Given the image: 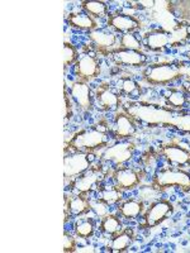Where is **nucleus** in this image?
Listing matches in <instances>:
<instances>
[{
	"instance_id": "obj_1",
	"label": "nucleus",
	"mask_w": 190,
	"mask_h": 253,
	"mask_svg": "<svg viewBox=\"0 0 190 253\" xmlns=\"http://www.w3.org/2000/svg\"><path fill=\"white\" fill-rule=\"evenodd\" d=\"M122 110L130 114L139 124L148 128H171L190 134V113L161 107L147 101H127Z\"/></svg>"
},
{
	"instance_id": "obj_2",
	"label": "nucleus",
	"mask_w": 190,
	"mask_h": 253,
	"mask_svg": "<svg viewBox=\"0 0 190 253\" xmlns=\"http://www.w3.org/2000/svg\"><path fill=\"white\" fill-rule=\"evenodd\" d=\"M108 133L100 132L95 126L75 132L69 139H65V153H94L109 144Z\"/></svg>"
},
{
	"instance_id": "obj_3",
	"label": "nucleus",
	"mask_w": 190,
	"mask_h": 253,
	"mask_svg": "<svg viewBox=\"0 0 190 253\" xmlns=\"http://www.w3.org/2000/svg\"><path fill=\"white\" fill-rule=\"evenodd\" d=\"M109 172H112L109 167L104 162L99 161V164L90 166L85 172L70 180L66 190H69L71 194L88 195V194L98 190V187L103 184Z\"/></svg>"
},
{
	"instance_id": "obj_4",
	"label": "nucleus",
	"mask_w": 190,
	"mask_h": 253,
	"mask_svg": "<svg viewBox=\"0 0 190 253\" xmlns=\"http://www.w3.org/2000/svg\"><path fill=\"white\" fill-rule=\"evenodd\" d=\"M183 72L179 63L161 62L148 65L142 71V80L152 86H165L170 85L183 78Z\"/></svg>"
},
{
	"instance_id": "obj_5",
	"label": "nucleus",
	"mask_w": 190,
	"mask_h": 253,
	"mask_svg": "<svg viewBox=\"0 0 190 253\" xmlns=\"http://www.w3.org/2000/svg\"><path fill=\"white\" fill-rule=\"evenodd\" d=\"M151 185L161 193L173 186H178L183 193H190V172L174 166L162 167L156 171Z\"/></svg>"
},
{
	"instance_id": "obj_6",
	"label": "nucleus",
	"mask_w": 190,
	"mask_h": 253,
	"mask_svg": "<svg viewBox=\"0 0 190 253\" xmlns=\"http://www.w3.org/2000/svg\"><path fill=\"white\" fill-rule=\"evenodd\" d=\"M175 207L170 200L162 199V200H157L153 202L150 205L148 209L144 210V213L142 214V219L139 223V228L141 229H151V228L157 227L160 223L167 219V216H170L174 213Z\"/></svg>"
},
{
	"instance_id": "obj_7",
	"label": "nucleus",
	"mask_w": 190,
	"mask_h": 253,
	"mask_svg": "<svg viewBox=\"0 0 190 253\" xmlns=\"http://www.w3.org/2000/svg\"><path fill=\"white\" fill-rule=\"evenodd\" d=\"M136 152V143L133 141H121L103 151L100 155V162L104 164L119 165L131 161Z\"/></svg>"
},
{
	"instance_id": "obj_8",
	"label": "nucleus",
	"mask_w": 190,
	"mask_h": 253,
	"mask_svg": "<svg viewBox=\"0 0 190 253\" xmlns=\"http://www.w3.org/2000/svg\"><path fill=\"white\" fill-rule=\"evenodd\" d=\"M75 75L78 81L83 83H90L99 78L101 72V65L98 57L89 51H85L83 55L79 57L78 62L75 63Z\"/></svg>"
},
{
	"instance_id": "obj_9",
	"label": "nucleus",
	"mask_w": 190,
	"mask_h": 253,
	"mask_svg": "<svg viewBox=\"0 0 190 253\" xmlns=\"http://www.w3.org/2000/svg\"><path fill=\"white\" fill-rule=\"evenodd\" d=\"M156 150L158 155L170 164V166L179 167V169L190 166V150L180 143L169 142L158 146Z\"/></svg>"
},
{
	"instance_id": "obj_10",
	"label": "nucleus",
	"mask_w": 190,
	"mask_h": 253,
	"mask_svg": "<svg viewBox=\"0 0 190 253\" xmlns=\"http://www.w3.org/2000/svg\"><path fill=\"white\" fill-rule=\"evenodd\" d=\"M94 153H72L63 158V176L65 181H70L92 166Z\"/></svg>"
},
{
	"instance_id": "obj_11",
	"label": "nucleus",
	"mask_w": 190,
	"mask_h": 253,
	"mask_svg": "<svg viewBox=\"0 0 190 253\" xmlns=\"http://www.w3.org/2000/svg\"><path fill=\"white\" fill-rule=\"evenodd\" d=\"M142 43L148 51L162 52L167 48H175V37L174 32L167 29H152L144 33Z\"/></svg>"
},
{
	"instance_id": "obj_12",
	"label": "nucleus",
	"mask_w": 190,
	"mask_h": 253,
	"mask_svg": "<svg viewBox=\"0 0 190 253\" xmlns=\"http://www.w3.org/2000/svg\"><path fill=\"white\" fill-rule=\"evenodd\" d=\"M146 175L147 172L143 169L122 167L112 171V180L114 181L115 186L123 191V190H133L140 186Z\"/></svg>"
},
{
	"instance_id": "obj_13",
	"label": "nucleus",
	"mask_w": 190,
	"mask_h": 253,
	"mask_svg": "<svg viewBox=\"0 0 190 253\" xmlns=\"http://www.w3.org/2000/svg\"><path fill=\"white\" fill-rule=\"evenodd\" d=\"M101 55L109 57L115 65L130 67L143 66L148 62V56L142 51H133V49L124 48H113L110 51L103 52Z\"/></svg>"
},
{
	"instance_id": "obj_14",
	"label": "nucleus",
	"mask_w": 190,
	"mask_h": 253,
	"mask_svg": "<svg viewBox=\"0 0 190 253\" xmlns=\"http://www.w3.org/2000/svg\"><path fill=\"white\" fill-rule=\"evenodd\" d=\"M139 126L140 124L130 114H127L126 112L122 110V112L115 114L112 128H110V135L118 141L131 139L135 137L137 130H139Z\"/></svg>"
},
{
	"instance_id": "obj_15",
	"label": "nucleus",
	"mask_w": 190,
	"mask_h": 253,
	"mask_svg": "<svg viewBox=\"0 0 190 253\" xmlns=\"http://www.w3.org/2000/svg\"><path fill=\"white\" fill-rule=\"evenodd\" d=\"M107 24L115 33L128 35L135 33L142 28V22L135 15L122 14V13H112L107 17Z\"/></svg>"
},
{
	"instance_id": "obj_16",
	"label": "nucleus",
	"mask_w": 190,
	"mask_h": 253,
	"mask_svg": "<svg viewBox=\"0 0 190 253\" xmlns=\"http://www.w3.org/2000/svg\"><path fill=\"white\" fill-rule=\"evenodd\" d=\"M95 99L98 103V108L103 112H117L122 105L121 95L117 94L109 84H100L95 90Z\"/></svg>"
},
{
	"instance_id": "obj_17",
	"label": "nucleus",
	"mask_w": 190,
	"mask_h": 253,
	"mask_svg": "<svg viewBox=\"0 0 190 253\" xmlns=\"http://www.w3.org/2000/svg\"><path fill=\"white\" fill-rule=\"evenodd\" d=\"M65 208H63V211H65V223L70 219V216H83L87 215L90 210V204L89 199L87 198V195H80V194H71V195H67L65 194Z\"/></svg>"
},
{
	"instance_id": "obj_18",
	"label": "nucleus",
	"mask_w": 190,
	"mask_h": 253,
	"mask_svg": "<svg viewBox=\"0 0 190 253\" xmlns=\"http://www.w3.org/2000/svg\"><path fill=\"white\" fill-rule=\"evenodd\" d=\"M70 95L74 99L79 108L83 112H90L93 109V96L92 90L87 83L83 81H75L72 84L71 89H70Z\"/></svg>"
},
{
	"instance_id": "obj_19",
	"label": "nucleus",
	"mask_w": 190,
	"mask_h": 253,
	"mask_svg": "<svg viewBox=\"0 0 190 253\" xmlns=\"http://www.w3.org/2000/svg\"><path fill=\"white\" fill-rule=\"evenodd\" d=\"M136 239V230L131 227L122 229L117 236L113 237L110 243L108 245L107 251L112 253H123L132 246Z\"/></svg>"
},
{
	"instance_id": "obj_20",
	"label": "nucleus",
	"mask_w": 190,
	"mask_h": 253,
	"mask_svg": "<svg viewBox=\"0 0 190 253\" xmlns=\"http://www.w3.org/2000/svg\"><path fill=\"white\" fill-rule=\"evenodd\" d=\"M89 40L96 47V52L103 53V52L110 51L114 48V44L117 43V36L113 32L104 31V29H96V31L90 32Z\"/></svg>"
},
{
	"instance_id": "obj_21",
	"label": "nucleus",
	"mask_w": 190,
	"mask_h": 253,
	"mask_svg": "<svg viewBox=\"0 0 190 253\" xmlns=\"http://www.w3.org/2000/svg\"><path fill=\"white\" fill-rule=\"evenodd\" d=\"M66 20L71 28L88 32V33H90L93 31H96L99 27L98 22L93 17H90L89 14H87V13L72 12L67 15Z\"/></svg>"
},
{
	"instance_id": "obj_22",
	"label": "nucleus",
	"mask_w": 190,
	"mask_h": 253,
	"mask_svg": "<svg viewBox=\"0 0 190 253\" xmlns=\"http://www.w3.org/2000/svg\"><path fill=\"white\" fill-rule=\"evenodd\" d=\"M146 210V205L144 202L142 200H136V199H131V200H126V202H122L118 205V213L121 214L123 218L126 219H136L139 218L140 215L144 213Z\"/></svg>"
},
{
	"instance_id": "obj_23",
	"label": "nucleus",
	"mask_w": 190,
	"mask_h": 253,
	"mask_svg": "<svg viewBox=\"0 0 190 253\" xmlns=\"http://www.w3.org/2000/svg\"><path fill=\"white\" fill-rule=\"evenodd\" d=\"M165 100H166L167 107L173 109L184 110L189 107V99L188 95L182 89H175V87H169L165 92Z\"/></svg>"
},
{
	"instance_id": "obj_24",
	"label": "nucleus",
	"mask_w": 190,
	"mask_h": 253,
	"mask_svg": "<svg viewBox=\"0 0 190 253\" xmlns=\"http://www.w3.org/2000/svg\"><path fill=\"white\" fill-rule=\"evenodd\" d=\"M81 9L93 18H104L109 15L108 4L96 0H85L81 1Z\"/></svg>"
},
{
	"instance_id": "obj_25",
	"label": "nucleus",
	"mask_w": 190,
	"mask_h": 253,
	"mask_svg": "<svg viewBox=\"0 0 190 253\" xmlns=\"http://www.w3.org/2000/svg\"><path fill=\"white\" fill-rule=\"evenodd\" d=\"M96 193H98L99 200L105 203L108 207L113 204H117V203L122 200V190L115 186V185H113V186H104V185H100L98 187V190H96Z\"/></svg>"
},
{
	"instance_id": "obj_26",
	"label": "nucleus",
	"mask_w": 190,
	"mask_h": 253,
	"mask_svg": "<svg viewBox=\"0 0 190 253\" xmlns=\"http://www.w3.org/2000/svg\"><path fill=\"white\" fill-rule=\"evenodd\" d=\"M99 229H100L101 233L107 234V236L114 237L122 232V221L121 219L117 215H112V214H108V215L103 216L99 223Z\"/></svg>"
},
{
	"instance_id": "obj_27",
	"label": "nucleus",
	"mask_w": 190,
	"mask_h": 253,
	"mask_svg": "<svg viewBox=\"0 0 190 253\" xmlns=\"http://www.w3.org/2000/svg\"><path fill=\"white\" fill-rule=\"evenodd\" d=\"M76 236L84 239H89L95 233V221L89 216H79L78 220L74 224Z\"/></svg>"
},
{
	"instance_id": "obj_28",
	"label": "nucleus",
	"mask_w": 190,
	"mask_h": 253,
	"mask_svg": "<svg viewBox=\"0 0 190 253\" xmlns=\"http://www.w3.org/2000/svg\"><path fill=\"white\" fill-rule=\"evenodd\" d=\"M117 89H118L119 95H126V96H132V98H137L142 92L140 84L131 78L119 79Z\"/></svg>"
},
{
	"instance_id": "obj_29",
	"label": "nucleus",
	"mask_w": 190,
	"mask_h": 253,
	"mask_svg": "<svg viewBox=\"0 0 190 253\" xmlns=\"http://www.w3.org/2000/svg\"><path fill=\"white\" fill-rule=\"evenodd\" d=\"M62 56H63V66H65V71L67 70V67L75 65L79 60V51L75 48V46L69 42V41H65L63 42V49H62Z\"/></svg>"
},
{
	"instance_id": "obj_30",
	"label": "nucleus",
	"mask_w": 190,
	"mask_h": 253,
	"mask_svg": "<svg viewBox=\"0 0 190 253\" xmlns=\"http://www.w3.org/2000/svg\"><path fill=\"white\" fill-rule=\"evenodd\" d=\"M169 10L175 17L190 22V1H173V3H169Z\"/></svg>"
},
{
	"instance_id": "obj_31",
	"label": "nucleus",
	"mask_w": 190,
	"mask_h": 253,
	"mask_svg": "<svg viewBox=\"0 0 190 253\" xmlns=\"http://www.w3.org/2000/svg\"><path fill=\"white\" fill-rule=\"evenodd\" d=\"M160 157L161 156L158 155L157 150L156 148H148L147 151H144L143 155L141 157V164H142V169L144 171H148V170H152L155 169L156 166L158 165V161H160Z\"/></svg>"
},
{
	"instance_id": "obj_32",
	"label": "nucleus",
	"mask_w": 190,
	"mask_h": 253,
	"mask_svg": "<svg viewBox=\"0 0 190 253\" xmlns=\"http://www.w3.org/2000/svg\"><path fill=\"white\" fill-rule=\"evenodd\" d=\"M121 48L133 49V51H142V42L136 37L133 33L122 35L121 37Z\"/></svg>"
},
{
	"instance_id": "obj_33",
	"label": "nucleus",
	"mask_w": 190,
	"mask_h": 253,
	"mask_svg": "<svg viewBox=\"0 0 190 253\" xmlns=\"http://www.w3.org/2000/svg\"><path fill=\"white\" fill-rule=\"evenodd\" d=\"M160 193L161 191H158L152 185L151 186H142L140 189V198H141L140 200H142V202H153L158 198Z\"/></svg>"
},
{
	"instance_id": "obj_34",
	"label": "nucleus",
	"mask_w": 190,
	"mask_h": 253,
	"mask_svg": "<svg viewBox=\"0 0 190 253\" xmlns=\"http://www.w3.org/2000/svg\"><path fill=\"white\" fill-rule=\"evenodd\" d=\"M63 100H65V110H63V123H65V126H66V124L69 123V122L72 119V115H74L71 99H70L69 92H67L66 84H65V87H63Z\"/></svg>"
},
{
	"instance_id": "obj_35",
	"label": "nucleus",
	"mask_w": 190,
	"mask_h": 253,
	"mask_svg": "<svg viewBox=\"0 0 190 253\" xmlns=\"http://www.w3.org/2000/svg\"><path fill=\"white\" fill-rule=\"evenodd\" d=\"M90 210H93L95 214L100 218L108 215V205L103 203L99 199H89Z\"/></svg>"
},
{
	"instance_id": "obj_36",
	"label": "nucleus",
	"mask_w": 190,
	"mask_h": 253,
	"mask_svg": "<svg viewBox=\"0 0 190 253\" xmlns=\"http://www.w3.org/2000/svg\"><path fill=\"white\" fill-rule=\"evenodd\" d=\"M76 248H78V241H76V238H74L67 230H65V233H63V252H76Z\"/></svg>"
},
{
	"instance_id": "obj_37",
	"label": "nucleus",
	"mask_w": 190,
	"mask_h": 253,
	"mask_svg": "<svg viewBox=\"0 0 190 253\" xmlns=\"http://www.w3.org/2000/svg\"><path fill=\"white\" fill-rule=\"evenodd\" d=\"M179 67H180V70H182L183 75L188 76V78L190 79V66H188V65H185V63H179Z\"/></svg>"
},
{
	"instance_id": "obj_38",
	"label": "nucleus",
	"mask_w": 190,
	"mask_h": 253,
	"mask_svg": "<svg viewBox=\"0 0 190 253\" xmlns=\"http://www.w3.org/2000/svg\"><path fill=\"white\" fill-rule=\"evenodd\" d=\"M182 90L188 95V96H190V79H188V80H185L184 83L182 84Z\"/></svg>"
},
{
	"instance_id": "obj_39",
	"label": "nucleus",
	"mask_w": 190,
	"mask_h": 253,
	"mask_svg": "<svg viewBox=\"0 0 190 253\" xmlns=\"http://www.w3.org/2000/svg\"><path fill=\"white\" fill-rule=\"evenodd\" d=\"M137 4L141 6H143V8H151V6L155 5V1H143V0H141V1H137Z\"/></svg>"
},
{
	"instance_id": "obj_40",
	"label": "nucleus",
	"mask_w": 190,
	"mask_h": 253,
	"mask_svg": "<svg viewBox=\"0 0 190 253\" xmlns=\"http://www.w3.org/2000/svg\"><path fill=\"white\" fill-rule=\"evenodd\" d=\"M187 57H188V60H189V61H190V51H189V52H188V53H187Z\"/></svg>"
}]
</instances>
